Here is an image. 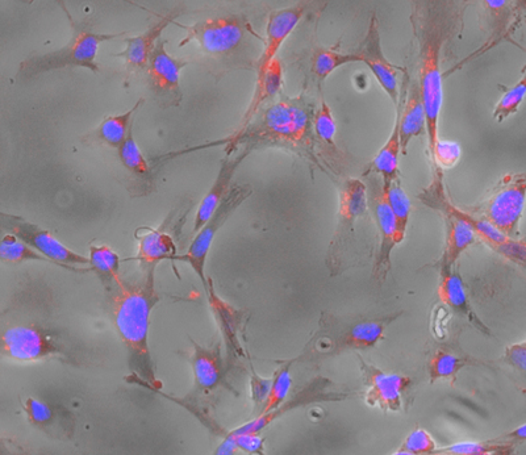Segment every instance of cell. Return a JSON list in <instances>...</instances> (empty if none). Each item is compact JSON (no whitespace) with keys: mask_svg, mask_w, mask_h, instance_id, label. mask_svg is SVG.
<instances>
[{"mask_svg":"<svg viewBox=\"0 0 526 455\" xmlns=\"http://www.w3.org/2000/svg\"><path fill=\"white\" fill-rule=\"evenodd\" d=\"M437 292L441 302L452 308L471 327L478 329L484 335H490V329L479 319L477 312L471 306L470 300L467 298L465 283H463L461 275H459V271L455 267L452 271L441 273V281Z\"/></svg>","mask_w":526,"mask_h":455,"instance_id":"obj_19","label":"cell"},{"mask_svg":"<svg viewBox=\"0 0 526 455\" xmlns=\"http://www.w3.org/2000/svg\"><path fill=\"white\" fill-rule=\"evenodd\" d=\"M429 156L432 157L433 164L437 166V169H453L461 160V145L455 143V141L438 139L431 152H429Z\"/></svg>","mask_w":526,"mask_h":455,"instance_id":"obj_41","label":"cell"},{"mask_svg":"<svg viewBox=\"0 0 526 455\" xmlns=\"http://www.w3.org/2000/svg\"><path fill=\"white\" fill-rule=\"evenodd\" d=\"M526 98V74L520 79L516 85L509 87L498 100L494 108V120L496 123H504L505 120L511 118L519 112L521 104Z\"/></svg>","mask_w":526,"mask_h":455,"instance_id":"obj_38","label":"cell"},{"mask_svg":"<svg viewBox=\"0 0 526 455\" xmlns=\"http://www.w3.org/2000/svg\"><path fill=\"white\" fill-rule=\"evenodd\" d=\"M436 175L437 177L433 179L432 185L419 195L421 202L425 206L432 208V210L441 212V214L449 212V214L461 217L474 229L478 240L483 241L494 252L499 253L500 256L507 258V260L526 266V242L505 235V233L494 227L490 221L483 219V217L454 206L450 202L448 195H446L442 174L438 173Z\"/></svg>","mask_w":526,"mask_h":455,"instance_id":"obj_6","label":"cell"},{"mask_svg":"<svg viewBox=\"0 0 526 455\" xmlns=\"http://www.w3.org/2000/svg\"><path fill=\"white\" fill-rule=\"evenodd\" d=\"M290 369L291 363H287L275 373L273 382H271L269 396H267L265 406H263L260 415L274 411V409L281 407L286 402L288 392H290L292 386Z\"/></svg>","mask_w":526,"mask_h":455,"instance_id":"obj_39","label":"cell"},{"mask_svg":"<svg viewBox=\"0 0 526 455\" xmlns=\"http://www.w3.org/2000/svg\"><path fill=\"white\" fill-rule=\"evenodd\" d=\"M526 204V171L504 175L473 214L519 239Z\"/></svg>","mask_w":526,"mask_h":455,"instance_id":"obj_7","label":"cell"},{"mask_svg":"<svg viewBox=\"0 0 526 455\" xmlns=\"http://www.w3.org/2000/svg\"><path fill=\"white\" fill-rule=\"evenodd\" d=\"M194 354H192V370L196 387L204 391L215 390L223 381V366H221V357L219 346L216 348H204L195 344Z\"/></svg>","mask_w":526,"mask_h":455,"instance_id":"obj_26","label":"cell"},{"mask_svg":"<svg viewBox=\"0 0 526 455\" xmlns=\"http://www.w3.org/2000/svg\"><path fill=\"white\" fill-rule=\"evenodd\" d=\"M304 14H306V4L304 3L271 12L269 19H267L266 35L265 40H263L260 60L257 64L256 78L261 77L271 62L278 57L279 50L291 36V33L295 31V28L298 27Z\"/></svg>","mask_w":526,"mask_h":455,"instance_id":"obj_14","label":"cell"},{"mask_svg":"<svg viewBox=\"0 0 526 455\" xmlns=\"http://www.w3.org/2000/svg\"><path fill=\"white\" fill-rule=\"evenodd\" d=\"M24 411L27 413L29 423L37 425V427H47L53 421V408L39 399L28 398L25 400Z\"/></svg>","mask_w":526,"mask_h":455,"instance_id":"obj_42","label":"cell"},{"mask_svg":"<svg viewBox=\"0 0 526 455\" xmlns=\"http://www.w3.org/2000/svg\"><path fill=\"white\" fill-rule=\"evenodd\" d=\"M446 217V240L444 254H442L441 273L452 271L462 254L478 241L474 229L461 217L449 212L442 214Z\"/></svg>","mask_w":526,"mask_h":455,"instance_id":"obj_24","label":"cell"},{"mask_svg":"<svg viewBox=\"0 0 526 455\" xmlns=\"http://www.w3.org/2000/svg\"><path fill=\"white\" fill-rule=\"evenodd\" d=\"M524 342H525V344H526V341H524Z\"/></svg>","mask_w":526,"mask_h":455,"instance_id":"obj_50","label":"cell"},{"mask_svg":"<svg viewBox=\"0 0 526 455\" xmlns=\"http://www.w3.org/2000/svg\"><path fill=\"white\" fill-rule=\"evenodd\" d=\"M327 386V381L313 382L311 386L304 388V390L300 391L299 394H296L294 398L288 400L287 403H283L281 407L274 409V411L263 413V415L258 416L256 420L242 425V427L235 429V431H232L231 433H260L263 429L269 427L273 421L277 420L278 417L285 415V413L291 411V409L306 406V404L317 402V400L341 398V396L337 394H324Z\"/></svg>","mask_w":526,"mask_h":455,"instance_id":"obj_22","label":"cell"},{"mask_svg":"<svg viewBox=\"0 0 526 455\" xmlns=\"http://www.w3.org/2000/svg\"><path fill=\"white\" fill-rule=\"evenodd\" d=\"M136 240L139 241V252L136 260L144 266H156L161 261L170 260L178 256L177 244L173 236L160 229L140 228L136 231Z\"/></svg>","mask_w":526,"mask_h":455,"instance_id":"obj_25","label":"cell"},{"mask_svg":"<svg viewBox=\"0 0 526 455\" xmlns=\"http://www.w3.org/2000/svg\"><path fill=\"white\" fill-rule=\"evenodd\" d=\"M0 221H2L4 231L12 233V235L18 236L20 240L27 242L33 249H36L37 252L52 261L54 265L77 271V273H87V271L93 270L91 267L89 269H79L77 266L90 265V258L69 249L68 246L58 241L47 229L29 223L23 217L4 214V212L0 215Z\"/></svg>","mask_w":526,"mask_h":455,"instance_id":"obj_9","label":"cell"},{"mask_svg":"<svg viewBox=\"0 0 526 455\" xmlns=\"http://www.w3.org/2000/svg\"><path fill=\"white\" fill-rule=\"evenodd\" d=\"M373 211L379 235H381V246H379L377 262H375V277L384 279L391 269L392 250L396 245L402 244V241L399 239L398 225L384 198L382 187L374 194Z\"/></svg>","mask_w":526,"mask_h":455,"instance_id":"obj_18","label":"cell"},{"mask_svg":"<svg viewBox=\"0 0 526 455\" xmlns=\"http://www.w3.org/2000/svg\"><path fill=\"white\" fill-rule=\"evenodd\" d=\"M25 3H32L33 0H24Z\"/></svg>","mask_w":526,"mask_h":455,"instance_id":"obj_49","label":"cell"},{"mask_svg":"<svg viewBox=\"0 0 526 455\" xmlns=\"http://www.w3.org/2000/svg\"><path fill=\"white\" fill-rule=\"evenodd\" d=\"M394 317L359 321L341 338L340 350H366L375 348Z\"/></svg>","mask_w":526,"mask_h":455,"instance_id":"obj_29","label":"cell"},{"mask_svg":"<svg viewBox=\"0 0 526 455\" xmlns=\"http://www.w3.org/2000/svg\"><path fill=\"white\" fill-rule=\"evenodd\" d=\"M313 133H315L317 141L323 146L325 152L338 156L340 152H338L336 144V119L332 108L325 100H321L320 106L313 116Z\"/></svg>","mask_w":526,"mask_h":455,"instance_id":"obj_32","label":"cell"},{"mask_svg":"<svg viewBox=\"0 0 526 455\" xmlns=\"http://www.w3.org/2000/svg\"><path fill=\"white\" fill-rule=\"evenodd\" d=\"M383 195L395 216L400 241H404L407 235L409 219H411V199L403 189L402 182L398 181L383 183Z\"/></svg>","mask_w":526,"mask_h":455,"instance_id":"obj_31","label":"cell"},{"mask_svg":"<svg viewBox=\"0 0 526 455\" xmlns=\"http://www.w3.org/2000/svg\"><path fill=\"white\" fill-rule=\"evenodd\" d=\"M512 442L492 440L487 442H459L437 449L436 454L444 455H509L515 452Z\"/></svg>","mask_w":526,"mask_h":455,"instance_id":"obj_34","label":"cell"},{"mask_svg":"<svg viewBox=\"0 0 526 455\" xmlns=\"http://www.w3.org/2000/svg\"><path fill=\"white\" fill-rule=\"evenodd\" d=\"M168 41H158L156 49L145 68L150 91L161 108L179 107L183 100L182 70L190 64L186 58L171 56L166 50Z\"/></svg>","mask_w":526,"mask_h":455,"instance_id":"obj_10","label":"cell"},{"mask_svg":"<svg viewBox=\"0 0 526 455\" xmlns=\"http://www.w3.org/2000/svg\"><path fill=\"white\" fill-rule=\"evenodd\" d=\"M283 81H285V68H283L281 58L277 57L271 62L266 72L263 73L261 77L256 78V89H254L253 98L250 100L249 106L246 108L239 128H237L236 131L245 128L250 121L256 118L258 112H260L270 100H273L275 96L281 93Z\"/></svg>","mask_w":526,"mask_h":455,"instance_id":"obj_23","label":"cell"},{"mask_svg":"<svg viewBox=\"0 0 526 455\" xmlns=\"http://www.w3.org/2000/svg\"><path fill=\"white\" fill-rule=\"evenodd\" d=\"M271 382H273V379L262 378L261 375H258L253 371L250 388H252L254 407H256L257 411H260V413L263 406H265L267 396H269Z\"/></svg>","mask_w":526,"mask_h":455,"instance_id":"obj_43","label":"cell"},{"mask_svg":"<svg viewBox=\"0 0 526 455\" xmlns=\"http://www.w3.org/2000/svg\"><path fill=\"white\" fill-rule=\"evenodd\" d=\"M465 3L466 0H412L411 23L419 57V85L427 112L429 152L440 139L442 60L450 40L461 28Z\"/></svg>","mask_w":526,"mask_h":455,"instance_id":"obj_1","label":"cell"},{"mask_svg":"<svg viewBox=\"0 0 526 455\" xmlns=\"http://www.w3.org/2000/svg\"><path fill=\"white\" fill-rule=\"evenodd\" d=\"M505 362L512 367H515L517 370L526 371V344L525 342H520V344H515L508 346L504 354Z\"/></svg>","mask_w":526,"mask_h":455,"instance_id":"obj_45","label":"cell"},{"mask_svg":"<svg viewBox=\"0 0 526 455\" xmlns=\"http://www.w3.org/2000/svg\"><path fill=\"white\" fill-rule=\"evenodd\" d=\"M396 115L399 118L403 154H406L409 143L416 137L427 136L428 131L427 112L419 81L413 82L407 94L403 95V100L396 106Z\"/></svg>","mask_w":526,"mask_h":455,"instance_id":"obj_17","label":"cell"},{"mask_svg":"<svg viewBox=\"0 0 526 455\" xmlns=\"http://www.w3.org/2000/svg\"><path fill=\"white\" fill-rule=\"evenodd\" d=\"M179 15H181V11H171L170 14L158 20L148 31L141 33V35L125 37L124 50L114 54V56L124 61L128 74L145 70L150 56H152L154 49H156L158 41L161 40L162 33H164L170 24L175 23V19H177Z\"/></svg>","mask_w":526,"mask_h":455,"instance_id":"obj_15","label":"cell"},{"mask_svg":"<svg viewBox=\"0 0 526 455\" xmlns=\"http://www.w3.org/2000/svg\"><path fill=\"white\" fill-rule=\"evenodd\" d=\"M60 346L36 325H14L2 333V354L10 360L33 362L60 353Z\"/></svg>","mask_w":526,"mask_h":455,"instance_id":"obj_11","label":"cell"},{"mask_svg":"<svg viewBox=\"0 0 526 455\" xmlns=\"http://www.w3.org/2000/svg\"><path fill=\"white\" fill-rule=\"evenodd\" d=\"M359 367L365 384L367 406L386 412L402 411L403 394L411 384V379L404 375L387 373L363 360H359Z\"/></svg>","mask_w":526,"mask_h":455,"instance_id":"obj_12","label":"cell"},{"mask_svg":"<svg viewBox=\"0 0 526 455\" xmlns=\"http://www.w3.org/2000/svg\"><path fill=\"white\" fill-rule=\"evenodd\" d=\"M484 11L487 12L488 20L491 25V36L488 43L467 58V61L479 57L480 54L488 52L496 45L500 44L508 33L511 32L513 24V4L512 0H482Z\"/></svg>","mask_w":526,"mask_h":455,"instance_id":"obj_27","label":"cell"},{"mask_svg":"<svg viewBox=\"0 0 526 455\" xmlns=\"http://www.w3.org/2000/svg\"><path fill=\"white\" fill-rule=\"evenodd\" d=\"M466 365V358L440 350V352L434 354L431 362H429V377H431L432 382L440 381V379L454 381L459 371Z\"/></svg>","mask_w":526,"mask_h":455,"instance_id":"obj_37","label":"cell"},{"mask_svg":"<svg viewBox=\"0 0 526 455\" xmlns=\"http://www.w3.org/2000/svg\"><path fill=\"white\" fill-rule=\"evenodd\" d=\"M252 192V187L249 185L232 186L215 214L211 216V219L203 225V228L198 233H195L189 250L185 254H178L174 258V261H181L183 264L190 265L204 287L208 285L206 275H204V267H206L208 252H210L217 232L227 223L229 217L235 214L237 208L252 195Z\"/></svg>","mask_w":526,"mask_h":455,"instance_id":"obj_8","label":"cell"},{"mask_svg":"<svg viewBox=\"0 0 526 455\" xmlns=\"http://www.w3.org/2000/svg\"><path fill=\"white\" fill-rule=\"evenodd\" d=\"M356 62H361L358 53H340L337 50L320 48L313 53L311 70L316 78L324 81L342 66Z\"/></svg>","mask_w":526,"mask_h":455,"instance_id":"obj_33","label":"cell"},{"mask_svg":"<svg viewBox=\"0 0 526 455\" xmlns=\"http://www.w3.org/2000/svg\"><path fill=\"white\" fill-rule=\"evenodd\" d=\"M437 442L432 434L424 428H416L404 440L402 448L396 450V455L436 454Z\"/></svg>","mask_w":526,"mask_h":455,"instance_id":"obj_40","label":"cell"},{"mask_svg":"<svg viewBox=\"0 0 526 455\" xmlns=\"http://www.w3.org/2000/svg\"><path fill=\"white\" fill-rule=\"evenodd\" d=\"M252 150V146L245 145L241 152L235 154V156L227 154V157L221 162V168L214 185L204 196L202 203L199 204L198 211H196L194 233H198L203 228V225L211 219V216L215 214L217 208H219L221 202L231 190L232 179L235 177L236 170L239 169L245 158L252 153Z\"/></svg>","mask_w":526,"mask_h":455,"instance_id":"obj_16","label":"cell"},{"mask_svg":"<svg viewBox=\"0 0 526 455\" xmlns=\"http://www.w3.org/2000/svg\"><path fill=\"white\" fill-rule=\"evenodd\" d=\"M118 156L124 169L135 178L137 183L144 185L149 190L153 185L152 169L133 136V129L124 143L120 145Z\"/></svg>","mask_w":526,"mask_h":455,"instance_id":"obj_30","label":"cell"},{"mask_svg":"<svg viewBox=\"0 0 526 455\" xmlns=\"http://www.w3.org/2000/svg\"><path fill=\"white\" fill-rule=\"evenodd\" d=\"M185 29L179 48L190 43L198 45L203 68L219 82L224 75L236 70H254L263 49V40L244 15H223L200 20Z\"/></svg>","mask_w":526,"mask_h":455,"instance_id":"obj_2","label":"cell"},{"mask_svg":"<svg viewBox=\"0 0 526 455\" xmlns=\"http://www.w3.org/2000/svg\"><path fill=\"white\" fill-rule=\"evenodd\" d=\"M146 271L139 282H125L116 278V290L112 295V316L121 341L127 346L129 367L153 390L161 384L156 377L152 354L149 349V325L153 308L160 302L154 285L156 266H145Z\"/></svg>","mask_w":526,"mask_h":455,"instance_id":"obj_3","label":"cell"},{"mask_svg":"<svg viewBox=\"0 0 526 455\" xmlns=\"http://www.w3.org/2000/svg\"><path fill=\"white\" fill-rule=\"evenodd\" d=\"M369 211V195L367 187L361 179H348L340 190L338 199V232L342 237L353 231L357 220L365 216Z\"/></svg>","mask_w":526,"mask_h":455,"instance_id":"obj_20","label":"cell"},{"mask_svg":"<svg viewBox=\"0 0 526 455\" xmlns=\"http://www.w3.org/2000/svg\"><path fill=\"white\" fill-rule=\"evenodd\" d=\"M499 441L512 442V444H520V442H526V424L521 425V427L513 429V431L503 434L499 438H496Z\"/></svg>","mask_w":526,"mask_h":455,"instance_id":"obj_46","label":"cell"},{"mask_svg":"<svg viewBox=\"0 0 526 455\" xmlns=\"http://www.w3.org/2000/svg\"><path fill=\"white\" fill-rule=\"evenodd\" d=\"M403 153L402 141H400L399 118L396 115L394 129L386 144L379 150L377 156L371 161L366 174L375 173L381 175L383 183L398 181L400 154Z\"/></svg>","mask_w":526,"mask_h":455,"instance_id":"obj_28","label":"cell"},{"mask_svg":"<svg viewBox=\"0 0 526 455\" xmlns=\"http://www.w3.org/2000/svg\"><path fill=\"white\" fill-rule=\"evenodd\" d=\"M89 258L91 269H93L103 281H115L116 278L120 277V257L110 246H91Z\"/></svg>","mask_w":526,"mask_h":455,"instance_id":"obj_36","label":"cell"},{"mask_svg":"<svg viewBox=\"0 0 526 455\" xmlns=\"http://www.w3.org/2000/svg\"><path fill=\"white\" fill-rule=\"evenodd\" d=\"M313 108L303 96L282 98L263 107L245 128L235 131L220 144L232 154L241 145L253 149L262 145L282 146L295 152L311 149L313 133Z\"/></svg>","mask_w":526,"mask_h":455,"instance_id":"obj_4","label":"cell"},{"mask_svg":"<svg viewBox=\"0 0 526 455\" xmlns=\"http://www.w3.org/2000/svg\"><path fill=\"white\" fill-rule=\"evenodd\" d=\"M513 4V24L512 28L515 27L517 20L526 11V0H512Z\"/></svg>","mask_w":526,"mask_h":455,"instance_id":"obj_48","label":"cell"},{"mask_svg":"<svg viewBox=\"0 0 526 455\" xmlns=\"http://www.w3.org/2000/svg\"><path fill=\"white\" fill-rule=\"evenodd\" d=\"M237 445L235 438L228 433V436L224 438V441L221 442L219 448L216 449L215 454L217 455H231L237 452Z\"/></svg>","mask_w":526,"mask_h":455,"instance_id":"obj_47","label":"cell"},{"mask_svg":"<svg viewBox=\"0 0 526 455\" xmlns=\"http://www.w3.org/2000/svg\"><path fill=\"white\" fill-rule=\"evenodd\" d=\"M237 445V449L249 454H263L265 446H263V438L260 433H241L233 434L229 432Z\"/></svg>","mask_w":526,"mask_h":455,"instance_id":"obj_44","label":"cell"},{"mask_svg":"<svg viewBox=\"0 0 526 455\" xmlns=\"http://www.w3.org/2000/svg\"><path fill=\"white\" fill-rule=\"evenodd\" d=\"M359 60L369 68L371 74L377 79L379 86L388 95L394 106H398L402 94H400L399 72L384 56L382 48L381 31L377 16L373 15L367 29L365 40L358 50Z\"/></svg>","mask_w":526,"mask_h":455,"instance_id":"obj_13","label":"cell"},{"mask_svg":"<svg viewBox=\"0 0 526 455\" xmlns=\"http://www.w3.org/2000/svg\"><path fill=\"white\" fill-rule=\"evenodd\" d=\"M125 35L128 33H95L86 28L78 29L65 47L25 58L23 62H20L16 78L20 82L28 81V79L39 77V75L74 68L99 73L100 66L96 60H98L100 45L108 43V41L118 40Z\"/></svg>","mask_w":526,"mask_h":455,"instance_id":"obj_5","label":"cell"},{"mask_svg":"<svg viewBox=\"0 0 526 455\" xmlns=\"http://www.w3.org/2000/svg\"><path fill=\"white\" fill-rule=\"evenodd\" d=\"M145 99L137 100L135 106L120 115L107 116L98 127L82 137L85 144H99L108 148L119 149L133 129V120L140 108L144 106Z\"/></svg>","mask_w":526,"mask_h":455,"instance_id":"obj_21","label":"cell"},{"mask_svg":"<svg viewBox=\"0 0 526 455\" xmlns=\"http://www.w3.org/2000/svg\"><path fill=\"white\" fill-rule=\"evenodd\" d=\"M0 260L6 264H20L25 261H39L53 264L43 254L33 249L27 242L20 240L18 236L7 233L0 242Z\"/></svg>","mask_w":526,"mask_h":455,"instance_id":"obj_35","label":"cell"}]
</instances>
